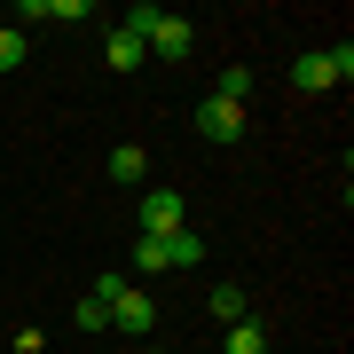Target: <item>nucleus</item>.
I'll return each mask as SVG.
<instances>
[{"instance_id": "obj_14", "label": "nucleus", "mask_w": 354, "mask_h": 354, "mask_svg": "<svg viewBox=\"0 0 354 354\" xmlns=\"http://www.w3.org/2000/svg\"><path fill=\"white\" fill-rule=\"evenodd\" d=\"M16 64H24V32L0 24V71H16Z\"/></svg>"}, {"instance_id": "obj_8", "label": "nucleus", "mask_w": 354, "mask_h": 354, "mask_svg": "<svg viewBox=\"0 0 354 354\" xmlns=\"http://www.w3.org/2000/svg\"><path fill=\"white\" fill-rule=\"evenodd\" d=\"M228 354H268V323H252V315H244V323H228V339H221Z\"/></svg>"}, {"instance_id": "obj_11", "label": "nucleus", "mask_w": 354, "mask_h": 354, "mask_svg": "<svg viewBox=\"0 0 354 354\" xmlns=\"http://www.w3.org/2000/svg\"><path fill=\"white\" fill-rule=\"evenodd\" d=\"M134 276H165V236H134Z\"/></svg>"}, {"instance_id": "obj_12", "label": "nucleus", "mask_w": 354, "mask_h": 354, "mask_svg": "<svg viewBox=\"0 0 354 354\" xmlns=\"http://www.w3.org/2000/svg\"><path fill=\"white\" fill-rule=\"evenodd\" d=\"M213 323H221V330L244 323V291H236V283H213Z\"/></svg>"}, {"instance_id": "obj_16", "label": "nucleus", "mask_w": 354, "mask_h": 354, "mask_svg": "<svg viewBox=\"0 0 354 354\" xmlns=\"http://www.w3.org/2000/svg\"><path fill=\"white\" fill-rule=\"evenodd\" d=\"M150 354H165V346H150Z\"/></svg>"}, {"instance_id": "obj_13", "label": "nucleus", "mask_w": 354, "mask_h": 354, "mask_svg": "<svg viewBox=\"0 0 354 354\" xmlns=\"http://www.w3.org/2000/svg\"><path fill=\"white\" fill-rule=\"evenodd\" d=\"M213 95H221V102H244V95H252V71H244V64H228V71L213 79Z\"/></svg>"}, {"instance_id": "obj_6", "label": "nucleus", "mask_w": 354, "mask_h": 354, "mask_svg": "<svg viewBox=\"0 0 354 354\" xmlns=\"http://www.w3.org/2000/svg\"><path fill=\"white\" fill-rule=\"evenodd\" d=\"M102 64H111V71H142V39H134L127 24H111V39H102Z\"/></svg>"}, {"instance_id": "obj_1", "label": "nucleus", "mask_w": 354, "mask_h": 354, "mask_svg": "<svg viewBox=\"0 0 354 354\" xmlns=\"http://www.w3.org/2000/svg\"><path fill=\"white\" fill-rule=\"evenodd\" d=\"M127 32L142 39V55H158V64H181V55L197 48V24H189V16H174V8H134Z\"/></svg>"}, {"instance_id": "obj_15", "label": "nucleus", "mask_w": 354, "mask_h": 354, "mask_svg": "<svg viewBox=\"0 0 354 354\" xmlns=\"http://www.w3.org/2000/svg\"><path fill=\"white\" fill-rule=\"evenodd\" d=\"M8 346H16V354H39V346H48V330H32V323H24V330H16Z\"/></svg>"}, {"instance_id": "obj_4", "label": "nucleus", "mask_w": 354, "mask_h": 354, "mask_svg": "<svg viewBox=\"0 0 354 354\" xmlns=\"http://www.w3.org/2000/svg\"><path fill=\"white\" fill-rule=\"evenodd\" d=\"M197 134H205V142H244V102L205 95V102H197Z\"/></svg>"}, {"instance_id": "obj_9", "label": "nucleus", "mask_w": 354, "mask_h": 354, "mask_svg": "<svg viewBox=\"0 0 354 354\" xmlns=\"http://www.w3.org/2000/svg\"><path fill=\"white\" fill-rule=\"evenodd\" d=\"M142 174H150L142 142H118V150H111V181H142Z\"/></svg>"}, {"instance_id": "obj_3", "label": "nucleus", "mask_w": 354, "mask_h": 354, "mask_svg": "<svg viewBox=\"0 0 354 354\" xmlns=\"http://www.w3.org/2000/svg\"><path fill=\"white\" fill-rule=\"evenodd\" d=\"M174 228H189L181 189H150V197H142V236H174Z\"/></svg>"}, {"instance_id": "obj_10", "label": "nucleus", "mask_w": 354, "mask_h": 354, "mask_svg": "<svg viewBox=\"0 0 354 354\" xmlns=\"http://www.w3.org/2000/svg\"><path fill=\"white\" fill-rule=\"evenodd\" d=\"M71 323L87 330V339H95V330H111V299H95V291H87V299L71 307Z\"/></svg>"}, {"instance_id": "obj_5", "label": "nucleus", "mask_w": 354, "mask_h": 354, "mask_svg": "<svg viewBox=\"0 0 354 354\" xmlns=\"http://www.w3.org/2000/svg\"><path fill=\"white\" fill-rule=\"evenodd\" d=\"M150 323H158V307H150V291H118L111 299V330H127V339H150Z\"/></svg>"}, {"instance_id": "obj_2", "label": "nucleus", "mask_w": 354, "mask_h": 354, "mask_svg": "<svg viewBox=\"0 0 354 354\" xmlns=\"http://www.w3.org/2000/svg\"><path fill=\"white\" fill-rule=\"evenodd\" d=\"M346 79H354V48H315V55L291 64V87L299 95H330V87H346Z\"/></svg>"}, {"instance_id": "obj_7", "label": "nucleus", "mask_w": 354, "mask_h": 354, "mask_svg": "<svg viewBox=\"0 0 354 354\" xmlns=\"http://www.w3.org/2000/svg\"><path fill=\"white\" fill-rule=\"evenodd\" d=\"M165 268H205V236L197 228H174L165 236Z\"/></svg>"}]
</instances>
